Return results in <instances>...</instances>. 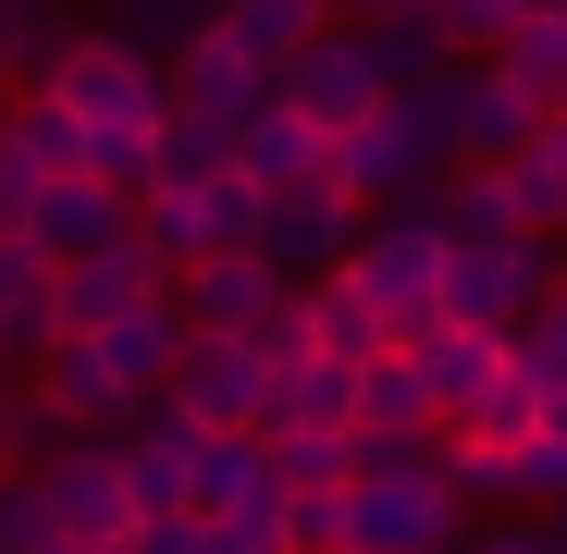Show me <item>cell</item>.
<instances>
[{"instance_id": "1", "label": "cell", "mask_w": 567, "mask_h": 554, "mask_svg": "<svg viewBox=\"0 0 567 554\" xmlns=\"http://www.w3.org/2000/svg\"><path fill=\"white\" fill-rule=\"evenodd\" d=\"M468 493L444 481V431H358V481L333 554H456Z\"/></svg>"}, {"instance_id": "2", "label": "cell", "mask_w": 567, "mask_h": 554, "mask_svg": "<svg viewBox=\"0 0 567 554\" xmlns=\"http://www.w3.org/2000/svg\"><path fill=\"white\" fill-rule=\"evenodd\" d=\"M333 173L358 185V210L432 198V173H444V100H432V86H383V100L333 136Z\"/></svg>"}, {"instance_id": "3", "label": "cell", "mask_w": 567, "mask_h": 554, "mask_svg": "<svg viewBox=\"0 0 567 554\" xmlns=\"http://www.w3.org/2000/svg\"><path fill=\"white\" fill-rule=\"evenodd\" d=\"M346 284L383 309V333L408 345V333H432L444 321V222L408 198V210H383V222H358L346 234Z\"/></svg>"}, {"instance_id": "4", "label": "cell", "mask_w": 567, "mask_h": 554, "mask_svg": "<svg viewBox=\"0 0 567 554\" xmlns=\"http://www.w3.org/2000/svg\"><path fill=\"white\" fill-rule=\"evenodd\" d=\"M50 100L86 124V136H148L173 100H161V62L136 50V38H62V62H50Z\"/></svg>"}, {"instance_id": "5", "label": "cell", "mask_w": 567, "mask_h": 554, "mask_svg": "<svg viewBox=\"0 0 567 554\" xmlns=\"http://www.w3.org/2000/svg\"><path fill=\"white\" fill-rule=\"evenodd\" d=\"M543 284H555L543 234H456L444 247V321L456 333H518Z\"/></svg>"}, {"instance_id": "6", "label": "cell", "mask_w": 567, "mask_h": 554, "mask_svg": "<svg viewBox=\"0 0 567 554\" xmlns=\"http://www.w3.org/2000/svg\"><path fill=\"white\" fill-rule=\"evenodd\" d=\"M161 407L198 419V431H259L271 419V357L247 333H185L173 369H161Z\"/></svg>"}, {"instance_id": "7", "label": "cell", "mask_w": 567, "mask_h": 554, "mask_svg": "<svg viewBox=\"0 0 567 554\" xmlns=\"http://www.w3.org/2000/svg\"><path fill=\"white\" fill-rule=\"evenodd\" d=\"M25 493H38V530L50 542H86V554H124V530H136L112 443H50L38 469H25Z\"/></svg>"}, {"instance_id": "8", "label": "cell", "mask_w": 567, "mask_h": 554, "mask_svg": "<svg viewBox=\"0 0 567 554\" xmlns=\"http://www.w3.org/2000/svg\"><path fill=\"white\" fill-rule=\"evenodd\" d=\"M161 284H173V259L136 234V210H124V234L50 259V309H62V333H100V321H124L136 296H161Z\"/></svg>"}, {"instance_id": "9", "label": "cell", "mask_w": 567, "mask_h": 554, "mask_svg": "<svg viewBox=\"0 0 567 554\" xmlns=\"http://www.w3.org/2000/svg\"><path fill=\"white\" fill-rule=\"evenodd\" d=\"M136 234L161 247V259H210V247H259V185L223 160V173H198V185H148L136 198Z\"/></svg>"}, {"instance_id": "10", "label": "cell", "mask_w": 567, "mask_h": 554, "mask_svg": "<svg viewBox=\"0 0 567 554\" xmlns=\"http://www.w3.org/2000/svg\"><path fill=\"white\" fill-rule=\"evenodd\" d=\"M358 222H370L358 185L346 173H309V185H284V198H259V259L284 271V284H297V271H333Z\"/></svg>"}, {"instance_id": "11", "label": "cell", "mask_w": 567, "mask_h": 554, "mask_svg": "<svg viewBox=\"0 0 567 554\" xmlns=\"http://www.w3.org/2000/svg\"><path fill=\"white\" fill-rule=\"evenodd\" d=\"M284 309V271L259 247H210V259H173V321L185 333H259Z\"/></svg>"}, {"instance_id": "12", "label": "cell", "mask_w": 567, "mask_h": 554, "mask_svg": "<svg viewBox=\"0 0 567 554\" xmlns=\"http://www.w3.org/2000/svg\"><path fill=\"white\" fill-rule=\"evenodd\" d=\"M185 518H235V530L284 542V481H271L259 431H198V456H185Z\"/></svg>"}, {"instance_id": "13", "label": "cell", "mask_w": 567, "mask_h": 554, "mask_svg": "<svg viewBox=\"0 0 567 554\" xmlns=\"http://www.w3.org/2000/svg\"><path fill=\"white\" fill-rule=\"evenodd\" d=\"M271 100H297L309 124H358L370 100H383V74H370V50H358V25H321V38H297V50H284L271 62Z\"/></svg>"}, {"instance_id": "14", "label": "cell", "mask_w": 567, "mask_h": 554, "mask_svg": "<svg viewBox=\"0 0 567 554\" xmlns=\"http://www.w3.org/2000/svg\"><path fill=\"white\" fill-rule=\"evenodd\" d=\"M161 100H173V112H198V124H223V136H235V124H247V112L271 100V62H247L235 38H210V25H198V38H185V50L161 62Z\"/></svg>"}, {"instance_id": "15", "label": "cell", "mask_w": 567, "mask_h": 554, "mask_svg": "<svg viewBox=\"0 0 567 554\" xmlns=\"http://www.w3.org/2000/svg\"><path fill=\"white\" fill-rule=\"evenodd\" d=\"M235 173L259 185V198H284V185H309V173H333V124H309L297 100H259V112L235 124Z\"/></svg>"}, {"instance_id": "16", "label": "cell", "mask_w": 567, "mask_h": 554, "mask_svg": "<svg viewBox=\"0 0 567 554\" xmlns=\"http://www.w3.org/2000/svg\"><path fill=\"white\" fill-rule=\"evenodd\" d=\"M124 419H136V431L112 443L124 505H136V518H173V505H185V456H198V419H173L161 395H148V407H124Z\"/></svg>"}, {"instance_id": "17", "label": "cell", "mask_w": 567, "mask_h": 554, "mask_svg": "<svg viewBox=\"0 0 567 554\" xmlns=\"http://www.w3.org/2000/svg\"><path fill=\"white\" fill-rule=\"evenodd\" d=\"M432 100H444V160H506L543 124L518 86H494V74H432Z\"/></svg>"}, {"instance_id": "18", "label": "cell", "mask_w": 567, "mask_h": 554, "mask_svg": "<svg viewBox=\"0 0 567 554\" xmlns=\"http://www.w3.org/2000/svg\"><path fill=\"white\" fill-rule=\"evenodd\" d=\"M86 345H100L112 395H124V407H148V395H161V369H173V345H185V321H173V284H161V296H136L124 321H100Z\"/></svg>"}, {"instance_id": "19", "label": "cell", "mask_w": 567, "mask_h": 554, "mask_svg": "<svg viewBox=\"0 0 567 554\" xmlns=\"http://www.w3.org/2000/svg\"><path fill=\"white\" fill-rule=\"evenodd\" d=\"M25 369H38L25 395H38L62 431H112V419H124V395H112V369H100V345H86V333H50Z\"/></svg>"}, {"instance_id": "20", "label": "cell", "mask_w": 567, "mask_h": 554, "mask_svg": "<svg viewBox=\"0 0 567 554\" xmlns=\"http://www.w3.org/2000/svg\"><path fill=\"white\" fill-rule=\"evenodd\" d=\"M100 234H124V198L100 173H38V198H25V247L38 259H74V247H100Z\"/></svg>"}, {"instance_id": "21", "label": "cell", "mask_w": 567, "mask_h": 554, "mask_svg": "<svg viewBox=\"0 0 567 554\" xmlns=\"http://www.w3.org/2000/svg\"><path fill=\"white\" fill-rule=\"evenodd\" d=\"M482 74H494V86H518L530 112H567V13H555V0H530V13L482 50Z\"/></svg>"}, {"instance_id": "22", "label": "cell", "mask_w": 567, "mask_h": 554, "mask_svg": "<svg viewBox=\"0 0 567 554\" xmlns=\"http://www.w3.org/2000/svg\"><path fill=\"white\" fill-rule=\"evenodd\" d=\"M408 357H420L432 419H468V407H482V383L506 369V333H456V321H432V333H408Z\"/></svg>"}, {"instance_id": "23", "label": "cell", "mask_w": 567, "mask_h": 554, "mask_svg": "<svg viewBox=\"0 0 567 554\" xmlns=\"http://www.w3.org/2000/svg\"><path fill=\"white\" fill-rule=\"evenodd\" d=\"M297 321H309V357H346V369H358L370 345H395V333H383V309H370V296L346 284V259L297 284Z\"/></svg>"}, {"instance_id": "24", "label": "cell", "mask_w": 567, "mask_h": 554, "mask_svg": "<svg viewBox=\"0 0 567 554\" xmlns=\"http://www.w3.org/2000/svg\"><path fill=\"white\" fill-rule=\"evenodd\" d=\"M50 333H62V309H50V259H38L25 234H0V369L38 357Z\"/></svg>"}, {"instance_id": "25", "label": "cell", "mask_w": 567, "mask_h": 554, "mask_svg": "<svg viewBox=\"0 0 567 554\" xmlns=\"http://www.w3.org/2000/svg\"><path fill=\"white\" fill-rule=\"evenodd\" d=\"M420 210L444 222V247H456V234H530V222H518L506 160H444V198H420Z\"/></svg>"}, {"instance_id": "26", "label": "cell", "mask_w": 567, "mask_h": 554, "mask_svg": "<svg viewBox=\"0 0 567 554\" xmlns=\"http://www.w3.org/2000/svg\"><path fill=\"white\" fill-rule=\"evenodd\" d=\"M259 431H358V369L346 357H297L271 383V419Z\"/></svg>"}, {"instance_id": "27", "label": "cell", "mask_w": 567, "mask_h": 554, "mask_svg": "<svg viewBox=\"0 0 567 554\" xmlns=\"http://www.w3.org/2000/svg\"><path fill=\"white\" fill-rule=\"evenodd\" d=\"M0 148H13L25 173H86V124L50 100V86H25V100H0Z\"/></svg>"}, {"instance_id": "28", "label": "cell", "mask_w": 567, "mask_h": 554, "mask_svg": "<svg viewBox=\"0 0 567 554\" xmlns=\"http://www.w3.org/2000/svg\"><path fill=\"white\" fill-rule=\"evenodd\" d=\"M358 431H444L408 345H370V357H358Z\"/></svg>"}, {"instance_id": "29", "label": "cell", "mask_w": 567, "mask_h": 554, "mask_svg": "<svg viewBox=\"0 0 567 554\" xmlns=\"http://www.w3.org/2000/svg\"><path fill=\"white\" fill-rule=\"evenodd\" d=\"M321 25H333L321 0H223V13H210V38H235L247 62H284L297 38H321Z\"/></svg>"}, {"instance_id": "30", "label": "cell", "mask_w": 567, "mask_h": 554, "mask_svg": "<svg viewBox=\"0 0 567 554\" xmlns=\"http://www.w3.org/2000/svg\"><path fill=\"white\" fill-rule=\"evenodd\" d=\"M259 456H271L284 493H333V481H358V431H259Z\"/></svg>"}, {"instance_id": "31", "label": "cell", "mask_w": 567, "mask_h": 554, "mask_svg": "<svg viewBox=\"0 0 567 554\" xmlns=\"http://www.w3.org/2000/svg\"><path fill=\"white\" fill-rule=\"evenodd\" d=\"M358 50H370V74H383V86H432L456 50L432 38V13H383V25H358Z\"/></svg>"}, {"instance_id": "32", "label": "cell", "mask_w": 567, "mask_h": 554, "mask_svg": "<svg viewBox=\"0 0 567 554\" xmlns=\"http://www.w3.org/2000/svg\"><path fill=\"white\" fill-rule=\"evenodd\" d=\"M62 13L50 0H0V86H50V62H62Z\"/></svg>"}, {"instance_id": "33", "label": "cell", "mask_w": 567, "mask_h": 554, "mask_svg": "<svg viewBox=\"0 0 567 554\" xmlns=\"http://www.w3.org/2000/svg\"><path fill=\"white\" fill-rule=\"evenodd\" d=\"M444 431H468V443H518V431H543V383L518 369V345H506V369L482 383V407H468V419H444Z\"/></svg>"}, {"instance_id": "34", "label": "cell", "mask_w": 567, "mask_h": 554, "mask_svg": "<svg viewBox=\"0 0 567 554\" xmlns=\"http://www.w3.org/2000/svg\"><path fill=\"white\" fill-rule=\"evenodd\" d=\"M148 160H161L148 185H198V173H223V160H235V136H223V124H198V112H161Z\"/></svg>"}, {"instance_id": "35", "label": "cell", "mask_w": 567, "mask_h": 554, "mask_svg": "<svg viewBox=\"0 0 567 554\" xmlns=\"http://www.w3.org/2000/svg\"><path fill=\"white\" fill-rule=\"evenodd\" d=\"M210 13H223V0H112V38H136L148 62H173L185 38L210 25Z\"/></svg>"}, {"instance_id": "36", "label": "cell", "mask_w": 567, "mask_h": 554, "mask_svg": "<svg viewBox=\"0 0 567 554\" xmlns=\"http://www.w3.org/2000/svg\"><path fill=\"white\" fill-rule=\"evenodd\" d=\"M50 443H62V419H50V407H38L25 383H0V481H25Z\"/></svg>"}, {"instance_id": "37", "label": "cell", "mask_w": 567, "mask_h": 554, "mask_svg": "<svg viewBox=\"0 0 567 554\" xmlns=\"http://www.w3.org/2000/svg\"><path fill=\"white\" fill-rule=\"evenodd\" d=\"M506 493L518 505H567V431H518L506 443Z\"/></svg>"}, {"instance_id": "38", "label": "cell", "mask_w": 567, "mask_h": 554, "mask_svg": "<svg viewBox=\"0 0 567 554\" xmlns=\"http://www.w3.org/2000/svg\"><path fill=\"white\" fill-rule=\"evenodd\" d=\"M506 345H518L530 383H567V284H543V296H530V321H518Z\"/></svg>"}, {"instance_id": "39", "label": "cell", "mask_w": 567, "mask_h": 554, "mask_svg": "<svg viewBox=\"0 0 567 554\" xmlns=\"http://www.w3.org/2000/svg\"><path fill=\"white\" fill-rule=\"evenodd\" d=\"M518 13H530V0H432V38H444V50H494Z\"/></svg>"}, {"instance_id": "40", "label": "cell", "mask_w": 567, "mask_h": 554, "mask_svg": "<svg viewBox=\"0 0 567 554\" xmlns=\"http://www.w3.org/2000/svg\"><path fill=\"white\" fill-rule=\"evenodd\" d=\"M333 530H346V481L333 493H284V554H333Z\"/></svg>"}, {"instance_id": "41", "label": "cell", "mask_w": 567, "mask_h": 554, "mask_svg": "<svg viewBox=\"0 0 567 554\" xmlns=\"http://www.w3.org/2000/svg\"><path fill=\"white\" fill-rule=\"evenodd\" d=\"M124 554H198V518H185V505H173V518H136Z\"/></svg>"}, {"instance_id": "42", "label": "cell", "mask_w": 567, "mask_h": 554, "mask_svg": "<svg viewBox=\"0 0 567 554\" xmlns=\"http://www.w3.org/2000/svg\"><path fill=\"white\" fill-rule=\"evenodd\" d=\"M25 542H38V493H25V481H0V554H25Z\"/></svg>"}, {"instance_id": "43", "label": "cell", "mask_w": 567, "mask_h": 554, "mask_svg": "<svg viewBox=\"0 0 567 554\" xmlns=\"http://www.w3.org/2000/svg\"><path fill=\"white\" fill-rule=\"evenodd\" d=\"M198 554H284L271 530H235V518H198Z\"/></svg>"}, {"instance_id": "44", "label": "cell", "mask_w": 567, "mask_h": 554, "mask_svg": "<svg viewBox=\"0 0 567 554\" xmlns=\"http://www.w3.org/2000/svg\"><path fill=\"white\" fill-rule=\"evenodd\" d=\"M456 554H555L543 530H456Z\"/></svg>"}, {"instance_id": "45", "label": "cell", "mask_w": 567, "mask_h": 554, "mask_svg": "<svg viewBox=\"0 0 567 554\" xmlns=\"http://www.w3.org/2000/svg\"><path fill=\"white\" fill-rule=\"evenodd\" d=\"M543 431H567V383H543Z\"/></svg>"}, {"instance_id": "46", "label": "cell", "mask_w": 567, "mask_h": 554, "mask_svg": "<svg viewBox=\"0 0 567 554\" xmlns=\"http://www.w3.org/2000/svg\"><path fill=\"white\" fill-rule=\"evenodd\" d=\"M555 13H567V0H555Z\"/></svg>"}, {"instance_id": "47", "label": "cell", "mask_w": 567, "mask_h": 554, "mask_svg": "<svg viewBox=\"0 0 567 554\" xmlns=\"http://www.w3.org/2000/svg\"><path fill=\"white\" fill-rule=\"evenodd\" d=\"M555 234H567V222H555Z\"/></svg>"}]
</instances>
